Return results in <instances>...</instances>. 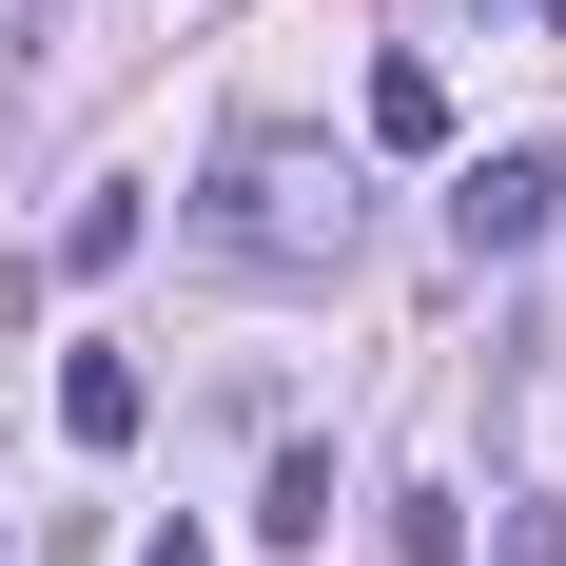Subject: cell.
Here are the masks:
<instances>
[{
    "mask_svg": "<svg viewBox=\"0 0 566 566\" xmlns=\"http://www.w3.org/2000/svg\"><path fill=\"white\" fill-rule=\"evenodd\" d=\"M176 234H196L216 274H254V293H333L352 234H371V196H352V157H313V137H234Z\"/></svg>",
    "mask_w": 566,
    "mask_h": 566,
    "instance_id": "6da1fadb",
    "label": "cell"
},
{
    "mask_svg": "<svg viewBox=\"0 0 566 566\" xmlns=\"http://www.w3.org/2000/svg\"><path fill=\"white\" fill-rule=\"evenodd\" d=\"M371 137H391V157H450V78H430V59H371Z\"/></svg>",
    "mask_w": 566,
    "mask_h": 566,
    "instance_id": "5b68a950",
    "label": "cell"
},
{
    "mask_svg": "<svg viewBox=\"0 0 566 566\" xmlns=\"http://www.w3.org/2000/svg\"><path fill=\"white\" fill-rule=\"evenodd\" d=\"M20 20H59V0H20Z\"/></svg>",
    "mask_w": 566,
    "mask_h": 566,
    "instance_id": "9c48e42d",
    "label": "cell"
},
{
    "mask_svg": "<svg viewBox=\"0 0 566 566\" xmlns=\"http://www.w3.org/2000/svg\"><path fill=\"white\" fill-rule=\"evenodd\" d=\"M137 566H216V547H196V527H157V547H137Z\"/></svg>",
    "mask_w": 566,
    "mask_h": 566,
    "instance_id": "52a82bcc",
    "label": "cell"
},
{
    "mask_svg": "<svg viewBox=\"0 0 566 566\" xmlns=\"http://www.w3.org/2000/svg\"><path fill=\"white\" fill-rule=\"evenodd\" d=\"M59 430H78V450H137V430H157V371H137V352H78V371H59Z\"/></svg>",
    "mask_w": 566,
    "mask_h": 566,
    "instance_id": "3957f363",
    "label": "cell"
},
{
    "mask_svg": "<svg viewBox=\"0 0 566 566\" xmlns=\"http://www.w3.org/2000/svg\"><path fill=\"white\" fill-rule=\"evenodd\" d=\"M137 234H157V196H137V176H98V196H78V216H59V254H40V274H117V254H137Z\"/></svg>",
    "mask_w": 566,
    "mask_h": 566,
    "instance_id": "277c9868",
    "label": "cell"
},
{
    "mask_svg": "<svg viewBox=\"0 0 566 566\" xmlns=\"http://www.w3.org/2000/svg\"><path fill=\"white\" fill-rule=\"evenodd\" d=\"M489 20H547V40H566V0H489Z\"/></svg>",
    "mask_w": 566,
    "mask_h": 566,
    "instance_id": "ba28073f",
    "label": "cell"
},
{
    "mask_svg": "<svg viewBox=\"0 0 566 566\" xmlns=\"http://www.w3.org/2000/svg\"><path fill=\"white\" fill-rule=\"evenodd\" d=\"M547 216H566V157H547V137H489V157L450 176V234H469V254H527Z\"/></svg>",
    "mask_w": 566,
    "mask_h": 566,
    "instance_id": "7a4b0ae2",
    "label": "cell"
},
{
    "mask_svg": "<svg viewBox=\"0 0 566 566\" xmlns=\"http://www.w3.org/2000/svg\"><path fill=\"white\" fill-rule=\"evenodd\" d=\"M254 527H274V547H333V450H293V469H274V509H254Z\"/></svg>",
    "mask_w": 566,
    "mask_h": 566,
    "instance_id": "8992f818",
    "label": "cell"
}]
</instances>
